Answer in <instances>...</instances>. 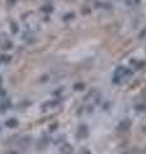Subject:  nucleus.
<instances>
[{"instance_id": "obj_7", "label": "nucleus", "mask_w": 146, "mask_h": 154, "mask_svg": "<svg viewBox=\"0 0 146 154\" xmlns=\"http://www.w3.org/2000/svg\"><path fill=\"white\" fill-rule=\"evenodd\" d=\"M44 11H47V12H51L53 11V8L51 7H45V8H42Z\"/></svg>"}, {"instance_id": "obj_8", "label": "nucleus", "mask_w": 146, "mask_h": 154, "mask_svg": "<svg viewBox=\"0 0 146 154\" xmlns=\"http://www.w3.org/2000/svg\"><path fill=\"white\" fill-rule=\"evenodd\" d=\"M82 154H91V152H90V150H87V149H85V150L82 152Z\"/></svg>"}, {"instance_id": "obj_4", "label": "nucleus", "mask_w": 146, "mask_h": 154, "mask_svg": "<svg viewBox=\"0 0 146 154\" xmlns=\"http://www.w3.org/2000/svg\"><path fill=\"white\" fill-rule=\"evenodd\" d=\"M84 86H85L84 84H76L75 85V89L76 90H84Z\"/></svg>"}, {"instance_id": "obj_3", "label": "nucleus", "mask_w": 146, "mask_h": 154, "mask_svg": "<svg viewBox=\"0 0 146 154\" xmlns=\"http://www.w3.org/2000/svg\"><path fill=\"white\" fill-rule=\"evenodd\" d=\"M5 126L9 127V128H16L18 126V121L16 118H9L8 121L5 122Z\"/></svg>"}, {"instance_id": "obj_2", "label": "nucleus", "mask_w": 146, "mask_h": 154, "mask_svg": "<svg viewBox=\"0 0 146 154\" xmlns=\"http://www.w3.org/2000/svg\"><path fill=\"white\" fill-rule=\"evenodd\" d=\"M89 136V127L87 125H80L78 128H77V137L78 139H86Z\"/></svg>"}, {"instance_id": "obj_6", "label": "nucleus", "mask_w": 146, "mask_h": 154, "mask_svg": "<svg viewBox=\"0 0 146 154\" xmlns=\"http://www.w3.org/2000/svg\"><path fill=\"white\" fill-rule=\"evenodd\" d=\"M12 26H13V27H12V31H13V32H17V31H18V27H17V25H14V23H13Z\"/></svg>"}, {"instance_id": "obj_5", "label": "nucleus", "mask_w": 146, "mask_h": 154, "mask_svg": "<svg viewBox=\"0 0 146 154\" xmlns=\"http://www.w3.org/2000/svg\"><path fill=\"white\" fill-rule=\"evenodd\" d=\"M137 152L136 150H127V152H124V153H122V154H136Z\"/></svg>"}, {"instance_id": "obj_9", "label": "nucleus", "mask_w": 146, "mask_h": 154, "mask_svg": "<svg viewBox=\"0 0 146 154\" xmlns=\"http://www.w3.org/2000/svg\"><path fill=\"white\" fill-rule=\"evenodd\" d=\"M9 154H18V153H16V152H12V153H9Z\"/></svg>"}, {"instance_id": "obj_1", "label": "nucleus", "mask_w": 146, "mask_h": 154, "mask_svg": "<svg viewBox=\"0 0 146 154\" xmlns=\"http://www.w3.org/2000/svg\"><path fill=\"white\" fill-rule=\"evenodd\" d=\"M131 119H123V121H120L118 123V126H117V132L118 134H123V132H127L129 127H131Z\"/></svg>"}]
</instances>
